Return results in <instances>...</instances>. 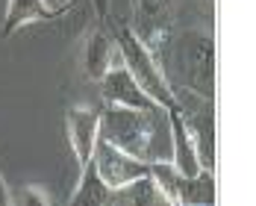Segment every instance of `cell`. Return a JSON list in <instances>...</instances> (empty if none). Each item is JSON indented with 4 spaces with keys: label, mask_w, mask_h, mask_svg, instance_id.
<instances>
[{
    "label": "cell",
    "mask_w": 256,
    "mask_h": 206,
    "mask_svg": "<svg viewBox=\"0 0 256 206\" xmlns=\"http://www.w3.org/2000/svg\"><path fill=\"white\" fill-rule=\"evenodd\" d=\"M100 86V98H103V106H130V109H156V103L138 88V82L132 80L124 62L112 65L109 74L98 82ZM162 109V106H159Z\"/></svg>",
    "instance_id": "obj_7"
},
{
    "label": "cell",
    "mask_w": 256,
    "mask_h": 206,
    "mask_svg": "<svg viewBox=\"0 0 256 206\" xmlns=\"http://www.w3.org/2000/svg\"><path fill=\"white\" fill-rule=\"evenodd\" d=\"M121 62V50H118V42L112 32H106L103 26H98L94 32H88L86 38V48H82V71L86 77L100 82L112 65Z\"/></svg>",
    "instance_id": "obj_8"
},
{
    "label": "cell",
    "mask_w": 256,
    "mask_h": 206,
    "mask_svg": "<svg viewBox=\"0 0 256 206\" xmlns=\"http://www.w3.org/2000/svg\"><path fill=\"white\" fill-rule=\"evenodd\" d=\"M115 42H118V50H121V62H124V68L132 74V80L138 82V88L156 106H162L165 112L180 109V94H177V88H174V82H171V77L162 68L159 53L150 50L136 36L132 26H121L118 36H115Z\"/></svg>",
    "instance_id": "obj_2"
},
{
    "label": "cell",
    "mask_w": 256,
    "mask_h": 206,
    "mask_svg": "<svg viewBox=\"0 0 256 206\" xmlns=\"http://www.w3.org/2000/svg\"><path fill=\"white\" fill-rule=\"evenodd\" d=\"M206 3H212V0H206Z\"/></svg>",
    "instance_id": "obj_18"
},
{
    "label": "cell",
    "mask_w": 256,
    "mask_h": 206,
    "mask_svg": "<svg viewBox=\"0 0 256 206\" xmlns=\"http://www.w3.org/2000/svg\"><path fill=\"white\" fill-rule=\"evenodd\" d=\"M92 165L98 168V174H100V180L109 186V192H112V188H121V186H127V182H132V180H138V177H144V174H150V165H148V162L132 159V156L124 154L121 148L109 144L103 136H98V144H94V154H92Z\"/></svg>",
    "instance_id": "obj_4"
},
{
    "label": "cell",
    "mask_w": 256,
    "mask_h": 206,
    "mask_svg": "<svg viewBox=\"0 0 256 206\" xmlns=\"http://www.w3.org/2000/svg\"><path fill=\"white\" fill-rule=\"evenodd\" d=\"M65 132H68V144L77 156V165L86 168L92 162L98 136H100V106H86L77 103L65 112Z\"/></svg>",
    "instance_id": "obj_5"
},
{
    "label": "cell",
    "mask_w": 256,
    "mask_h": 206,
    "mask_svg": "<svg viewBox=\"0 0 256 206\" xmlns=\"http://www.w3.org/2000/svg\"><path fill=\"white\" fill-rule=\"evenodd\" d=\"M182 121H186V130H188V138L194 144L200 168L215 171V112H212V100L206 103V109L204 100H200V109L192 115L182 112Z\"/></svg>",
    "instance_id": "obj_9"
},
{
    "label": "cell",
    "mask_w": 256,
    "mask_h": 206,
    "mask_svg": "<svg viewBox=\"0 0 256 206\" xmlns=\"http://www.w3.org/2000/svg\"><path fill=\"white\" fill-rule=\"evenodd\" d=\"M12 204V192H9V186H6V180H3V171H0V206Z\"/></svg>",
    "instance_id": "obj_17"
},
{
    "label": "cell",
    "mask_w": 256,
    "mask_h": 206,
    "mask_svg": "<svg viewBox=\"0 0 256 206\" xmlns=\"http://www.w3.org/2000/svg\"><path fill=\"white\" fill-rule=\"evenodd\" d=\"M100 136L138 162H171V118L165 109L103 106Z\"/></svg>",
    "instance_id": "obj_1"
},
{
    "label": "cell",
    "mask_w": 256,
    "mask_h": 206,
    "mask_svg": "<svg viewBox=\"0 0 256 206\" xmlns=\"http://www.w3.org/2000/svg\"><path fill=\"white\" fill-rule=\"evenodd\" d=\"M180 204H186V206L215 204V171L200 168L194 177H182L180 174Z\"/></svg>",
    "instance_id": "obj_12"
},
{
    "label": "cell",
    "mask_w": 256,
    "mask_h": 206,
    "mask_svg": "<svg viewBox=\"0 0 256 206\" xmlns=\"http://www.w3.org/2000/svg\"><path fill=\"white\" fill-rule=\"evenodd\" d=\"M56 12H50L42 0H6V15H3V38H9L12 32L24 30L26 24L36 21H50Z\"/></svg>",
    "instance_id": "obj_10"
},
{
    "label": "cell",
    "mask_w": 256,
    "mask_h": 206,
    "mask_svg": "<svg viewBox=\"0 0 256 206\" xmlns=\"http://www.w3.org/2000/svg\"><path fill=\"white\" fill-rule=\"evenodd\" d=\"M42 3H44V6H48L50 12H56V15H62V12H68V9H71V6H74L77 0H42Z\"/></svg>",
    "instance_id": "obj_15"
},
{
    "label": "cell",
    "mask_w": 256,
    "mask_h": 206,
    "mask_svg": "<svg viewBox=\"0 0 256 206\" xmlns=\"http://www.w3.org/2000/svg\"><path fill=\"white\" fill-rule=\"evenodd\" d=\"M182 86L198 100H215V38L204 30H186L177 38Z\"/></svg>",
    "instance_id": "obj_3"
},
{
    "label": "cell",
    "mask_w": 256,
    "mask_h": 206,
    "mask_svg": "<svg viewBox=\"0 0 256 206\" xmlns=\"http://www.w3.org/2000/svg\"><path fill=\"white\" fill-rule=\"evenodd\" d=\"M92 6H94V15H98L100 21H109V9H112V0H92Z\"/></svg>",
    "instance_id": "obj_16"
},
{
    "label": "cell",
    "mask_w": 256,
    "mask_h": 206,
    "mask_svg": "<svg viewBox=\"0 0 256 206\" xmlns=\"http://www.w3.org/2000/svg\"><path fill=\"white\" fill-rule=\"evenodd\" d=\"M132 30L150 50L159 53L171 30V0H132Z\"/></svg>",
    "instance_id": "obj_6"
},
{
    "label": "cell",
    "mask_w": 256,
    "mask_h": 206,
    "mask_svg": "<svg viewBox=\"0 0 256 206\" xmlns=\"http://www.w3.org/2000/svg\"><path fill=\"white\" fill-rule=\"evenodd\" d=\"M26 204V206H32V204H53V198L48 194V192H42V188H36V186H24L18 194H12V204Z\"/></svg>",
    "instance_id": "obj_14"
},
{
    "label": "cell",
    "mask_w": 256,
    "mask_h": 206,
    "mask_svg": "<svg viewBox=\"0 0 256 206\" xmlns=\"http://www.w3.org/2000/svg\"><path fill=\"white\" fill-rule=\"evenodd\" d=\"M71 206H82V204H109V186L100 180L98 168L88 162L86 168H80V180L74 194L68 198Z\"/></svg>",
    "instance_id": "obj_13"
},
{
    "label": "cell",
    "mask_w": 256,
    "mask_h": 206,
    "mask_svg": "<svg viewBox=\"0 0 256 206\" xmlns=\"http://www.w3.org/2000/svg\"><path fill=\"white\" fill-rule=\"evenodd\" d=\"M109 204H124V206H154V204H165V198L159 194V188L154 186L150 174L138 177V180L127 182L121 188L109 192Z\"/></svg>",
    "instance_id": "obj_11"
}]
</instances>
